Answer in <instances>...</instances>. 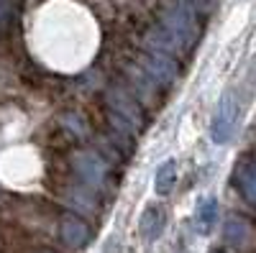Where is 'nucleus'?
<instances>
[{"label":"nucleus","mask_w":256,"mask_h":253,"mask_svg":"<svg viewBox=\"0 0 256 253\" xmlns=\"http://www.w3.org/2000/svg\"><path fill=\"white\" fill-rule=\"evenodd\" d=\"M238 115H241V102H238V95L228 90L220 95L216 110H212V118H210V138L212 143H228L236 133V125H238Z\"/></svg>","instance_id":"3"},{"label":"nucleus","mask_w":256,"mask_h":253,"mask_svg":"<svg viewBox=\"0 0 256 253\" xmlns=\"http://www.w3.org/2000/svg\"><path fill=\"white\" fill-rule=\"evenodd\" d=\"M254 241V228L246 218L241 215H228L223 225V243L233 251H248Z\"/></svg>","instance_id":"7"},{"label":"nucleus","mask_w":256,"mask_h":253,"mask_svg":"<svg viewBox=\"0 0 256 253\" xmlns=\"http://www.w3.org/2000/svg\"><path fill=\"white\" fill-rule=\"evenodd\" d=\"M16 0H0V38L6 36V31L10 28L13 18H16Z\"/></svg>","instance_id":"12"},{"label":"nucleus","mask_w":256,"mask_h":253,"mask_svg":"<svg viewBox=\"0 0 256 253\" xmlns=\"http://www.w3.org/2000/svg\"><path fill=\"white\" fill-rule=\"evenodd\" d=\"M182 3H187L192 10H198V13H210L212 5H216V0H182Z\"/></svg>","instance_id":"13"},{"label":"nucleus","mask_w":256,"mask_h":253,"mask_svg":"<svg viewBox=\"0 0 256 253\" xmlns=\"http://www.w3.org/2000/svg\"><path fill=\"white\" fill-rule=\"evenodd\" d=\"M105 105L108 110L120 115L123 120H128L136 131H144L146 125V115H144V108H141V100L136 95H131L123 87H110L108 95H105Z\"/></svg>","instance_id":"5"},{"label":"nucleus","mask_w":256,"mask_h":253,"mask_svg":"<svg viewBox=\"0 0 256 253\" xmlns=\"http://www.w3.org/2000/svg\"><path fill=\"white\" fill-rule=\"evenodd\" d=\"M169 36H172L184 51H192V46L200 41L202 23H200V13L192 10L182 0H172L169 5L162 8V23H159Z\"/></svg>","instance_id":"1"},{"label":"nucleus","mask_w":256,"mask_h":253,"mask_svg":"<svg viewBox=\"0 0 256 253\" xmlns=\"http://www.w3.org/2000/svg\"><path fill=\"white\" fill-rule=\"evenodd\" d=\"M233 187L238 195L248 202L256 205V161H238L233 169Z\"/></svg>","instance_id":"10"},{"label":"nucleus","mask_w":256,"mask_h":253,"mask_svg":"<svg viewBox=\"0 0 256 253\" xmlns=\"http://www.w3.org/2000/svg\"><path fill=\"white\" fill-rule=\"evenodd\" d=\"M31 253H56V251H52V248H34Z\"/></svg>","instance_id":"14"},{"label":"nucleus","mask_w":256,"mask_h":253,"mask_svg":"<svg viewBox=\"0 0 256 253\" xmlns=\"http://www.w3.org/2000/svg\"><path fill=\"white\" fill-rule=\"evenodd\" d=\"M218 218H220V205H218L216 197L208 195V197L198 200L195 215H192V225H195V230L200 236H210L218 225Z\"/></svg>","instance_id":"8"},{"label":"nucleus","mask_w":256,"mask_h":253,"mask_svg":"<svg viewBox=\"0 0 256 253\" xmlns=\"http://www.w3.org/2000/svg\"><path fill=\"white\" fill-rule=\"evenodd\" d=\"M138 67L152 77L159 87H172L180 77V67H177V59L166 56L162 51H154V49H146L138 59Z\"/></svg>","instance_id":"6"},{"label":"nucleus","mask_w":256,"mask_h":253,"mask_svg":"<svg viewBox=\"0 0 256 253\" xmlns=\"http://www.w3.org/2000/svg\"><path fill=\"white\" fill-rule=\"evenodd\" d=\"M174 182H177V161L166 159L156 166V172H154V192L166 197L174 189Z\"/></svg>","instance_id":"11"},{"label":"nucleus","mask_w":256,"mask_h":253,"mask_svg":"<svg viewBox=\"0 0 256 253\" xmlns=\"http://www.w3.org/2000/svg\"><path fill=\"white\" fill-rule=\"evenodd\" d=\"M166 228V210L162 205H148L138 218V233L144 241H159Z\"/></svg>","instance_id":"9"},{"label":"nucleus","mask_w":256,"mask_h":253,"mask_svg":"<svg viewBox=\"0 0 256 253\" xmlns=\"http://www.w3.org/2000/svg\"><path fill=\"white\" fill-rule=\"evenodd\" d=\"M56 230H59V241L70 251H84L92 243L90 223L77 213H62L56 220Z\"/></svg>","instance_id":"4"},{"label":"nucleus","mask_w":256,"mask_h":253,"mask_svg":"<svg viewBox=\"0 0 256 253\" xmlns=\"http://www.w3.org/2000/svg\"><path fill=\"white\" fill-rule=\"evenodd\" d=\"M72 172L80 184L98 192V189H110L113 187V169L98 151H77L72 156Z\"/></svg>","instance_id":"2"}]
</instances>
